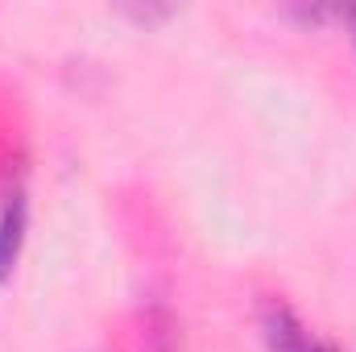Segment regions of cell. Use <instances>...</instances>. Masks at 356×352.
<instances>
[{
    "mask_svg": "<svg viewBox=\"0 0 356 352\" xmlns=\"http://www.w3.org/2000/svg\"><path fill=\"white\" fill-rule=\"evenodd\" d=\"M344 25H348V33H353V42H356V8H344Z\"/></svg>",
    "mask_w": 356,
    "mask_h": 352,
    "instance_id": "5b68a950",
    "label": "cell"
},
{
    "mask_svg": "<svg viewBox=\"0 0 356 352\" xmlns=\"http://www.w3.org/2000/svg\"><path fill=\"white\" fill-rule=\"evenodd\" d=\"M137 344H141L137 352H175V319H170V311H166V307L145 311Z\"/></svg>",
    "mask_w": 356,
    "mask_h": 352,
    "instance_id": "3957f363",
    "label": "cell"
},
{
    "mask_svg": "<svg viewBox=\"0 0 356 352\" xmlns=\"http://www.w3.org/2000/svg\"><path fill=\"white\" fill-rule=\"evenodd\" d=\"M25 228H29V199H25V186H13L4 195V211H0V282H8L21 262Z\"/></svg>",
    "mask_w": 356,
    "mask_h": 352,
    "instance_id": "7a4b0ae2",
    "label": "cell"
},
{
    "mask_svg": "<svg viewBox=\"0 0 356 352\" xmlns=\"http://www.w3.org/2000/svg\"><path fill=\"white\" fill-rule=\"evenodd\" d=\"M120 13H124L129 21H137V25H158V21H166V17H175L170 4H162V8H149V4H145V8H120Z\"/></svg>",
    "mask_w": 356,
    "mask_h": 352,
    "instance_id": "277c9868",
    "label": "cell"
},
{
    "mask_svg": "<svg viewBox=\"0 0 356 352\" xmlns=\"http://www.w3.org/2000/svg\"><path fill=\"white\" fill-rule=\"evenodd\" d=\"M261 340L266 352H340L336 344L319 340L286 303H269L261 311Z\"/></svg>",
    "mask_w": 356,
    "mask_h": 352,
    "instance_id": "6da1fadb",
    "label": "cell"
}]
</instances>
